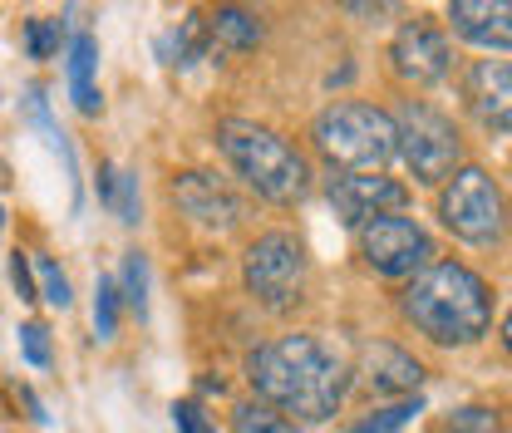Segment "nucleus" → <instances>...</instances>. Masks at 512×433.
Segmentation results:
<instances>
[{"mask_svg":"<svg viewBox=\"0 0 512 433\" xmlns=\"http://www.w3.org/2000/svg\"><path fill=\"white\" fill-rule=\"evenodd\" d=\"M35 266H40V286H45V301H50L55 310H69V301H74V296H69V276H64L55 261H45V256H40Z\"/></svg>","mask_w":512,"mask_h":433,"instance_id":"nucleus-25","label":"nucleus"},{"mask_svg":"<svg viewBox=\"0 0 512 433\" xmlns=\"http://www.w3.org/2000/svg\"><path fill=\"white\" fill-rule=\"evenodd\" d=\"M217 148L237 168V178L252 187L256 197H266V202L291 207V202H301L311 192L306 158L281 133H271V128L247 124V119H222L217 124Z\"/></svg>","mask_w":512,"mask_h":433,"instance_id":"nucleus-3","label":"nucleus"},{"mask_svg":"<svg viewBox=\"0 0 512 433\" xmlns=\"http://www.w3.org/2000/svg\"><path fill=\"white\" fill-rule=\"evenodd\" d=\"M439 217L458 242H473V247H498L503 242V222H508V207H503V192L498 183L483 173V168H458L448 187L439 192Z\"/></svg>","mask_w":512,"mask_h":433,"instance_id":"nucleus-6","label":"nucleus"},{"mask_svg":"<svg viewBox=\"0 0 512 433\" xmlns=\"http://www.w3.org/2000/svg\"><path fill=\"white\" fill-rule=\"evenodd\" d=\"M389 64L404 84H439L448 69H453V45H448L444 30L434 25H404L394 40H389Z\"/></svg>","mask_w":512,"mask_h":433,"instance_id":"nucleus-10","label":"nucleus"},{"mask_svg":"<svg viewBox=\"0 0 512 433\" xmlns=\"http://www.w3.org/2000/svg\"><path fill=\"white\" fill-rule=\"evenodd\" d=\"M247 379L261 404H271L276 414H296L301 424L330 419L350 389L345 360L316 335H281L271 345H256L247 355Z\"/></svg>","mask_w":512,"mask_h":433,"instance_id":"nucleus-1","label":"nucleus"},{"mask_svg":"<svg viewBox=\"0 0 512 433\" xmlns=\"http://www.w3.org/2000/svg\"><path fill=\"white\" fill-rule=\"evenodd\" d=\"M60 40H64V20H30L25 25V55L30 60H50L55 50H60Z\"/></svg>","mask_w":512,"mask_h":433,"instance_id":"nucleus-23","label":"nucleus"},{"mask_svg":"<svg viewBox=\"0 0 512 433\" xmlns=\"http://www.w3.org/2000/svg\"><path fill=\"white\" fill-rule=\"evenodd\" d=\"M173 202L197 227H237L242 222V197L222 183L217 173H178L173 178Z\"/></svg>","mask_w":512,"mask_h":433,"instance_id":"nucleus-11","label":"nucleus"},{"mask_svg":"<svg viewBox=\"0 0 512 433\" xmlns=\"http://www.w3.org/2000/svg\"><path fill=\"white\" fill-rule=\"evenodd\" d=\"M414 414H424V399H419V394H414V399H394V404H384L375 414H365L350 433H399Z\"/></svg>","mask_w":512,"mask_h":433,"instance_id":"nucleus-19","label":"nucleus"},{"mask_svg":"<svg viewBox=\"0 0 512 433\" xmlns=\"http://www.w3.org/2000/svg\"><path fill=\"white\" fill-rule=\"evenodd\" d=\"M10 286H15V296L20 301H35V276H30V256L15 247L10 251Z\"/></svg>","mask_w":512,"mask_h":433,"instance_id":"nucleus-27","label":"nucleus"},{"mask_svg":"<svg viewBox=\"0 0 512 433\" xmlns=\"http://www.w3.org/2000/svg\"><path fill=\"white\" fill-rule=\"evenodd\" d=\"M360 374H365V384L375 389V394H399V399H409L419 384H424V365L409 355V350H399V345H365V355H360Z\"/></svg>","mask_w":512,"mask_h":433,"instance_id":"nucleus-14","label":"nucleus"},{"mask_svg":"<svg viewBox=\"0 0 512 433\" xmlns=\"http://www.w3.org/2000/svg\"><path fill=\"white\" fill-rule=\"evenodd\" d=\"M119 286L109 281V276H99V286H94V335L99 340H114V330H119Z\"/></svg>","mask_w":512,"mask_h":433,"instance_id":"nucleus-21","label":"nucleus"},{"mask_svg":"<svg viewBox=\"0 0 512 433\" xmlns=\"http://www.w3.org/2000/svg\"><path fill=\"white\" fill-rule=\"evenodd\" d=\"M394 124H399V158L409 163L414 183L434 187V183H444L448 173H458L463 138H458V128H453L448 114H439L424 99H404L399 114H394Z\"/></svg>","mask_w":512,"mask_h":433,"instance_id":"nucleus-5","label":"nucleus"},{"mask_svg":"<svg viewBox=\"0 0 512 433\" xmlns=\"http://www.w3.org/2000/svg\"><path fill=\"white\" fill-rule=\"evenodd\" d=\"M232 433H296L291 429V419L286 414H276L271 404H237V414H232Z\"/></svg>","mask_w":512,"mask_h":433,"instance_id":"nucleus-20","label":"nucleus"},{"mask_svg":"<svg viewBox=\"0 0 512 433\" xmlns=\"http://www.w3.org/2000/svg\"><path fill=\"white\" fill-rule=\"evenodd\" d=\"M173 429L178 433H212V424L202 419V409H197L192 399H183V404H173Z\"/></svg>","mask_w":512,"mask_h":433,"instance_id":"nucleus-28","label":"nucleus"},{"mask_svg":"<svg viewBox=\"0 0 512 433\" xmlns=\"http://www.w3.org/2000/svg\"><path fill=\"white\" fill-rule=\"evenodd\" d=\"M207 35H212V50L237 55V50H252L256 40H261V20H256L252 10L222 5L217 15H207Z\"/></svg>","mask_w":512,"mask_h":433,"instance_id":"nucleus-16","label":"nucleus"},{"mask_svg":"<svg viewBox=\"0 0 512 433\" xmlns=\"http://www.w3.org/2000/svg\"><path fill=\"white\" fill-rule=\"evenodd\" d=\"M94 64H99V45H94V35H74L69 40V94H74V104H79V114H99L104 109V99H99V89H94Z\"/></svg>","mask_w":512,"mask_h":433,"instance_id":"nucleus-15","label":"nucleus"},{"mask_svg":"<svg viewBox=\"0 0 512 433\" xmlns=\"http://www.w3.org/2000/svg\"><path fill=\"white\" fill-rule=\"evenodd\" d=\"M468 109L488 133H512V64H473L468 74Z\"/></svg>","mask_w":512,"mask_h":433,"instance_id":"nucleus-12","label":"nucleus"},{"mask_svg":"<svg viewBox=\"0 0 512 433\" xmlns=\"http://www.w3.org/2000/svg\"><path fill=\"white\" fill-rule=\"evenodd\" d=\"M360 256H365V266L375 276L399 281V276H414L434 256V242H429V232L414 217H394L389 212V217H375L370 227H360Z\"/></svg>","mask_w":512,"mask_h":433,"instance_id":"nucleus-8","label":"nucleus"},{"mask_svg":"<svg viewBox=\"0 0 512 433\" xmlns=\"http://www.w3.org/2000/svg\"><path fill=\"white\" fill-rule=\"evenodd\" d=\"M20 355H25L35 370H45V365H50V330H45V325H20Z\"/></svg>","mask_w":512,"mask_h":433,"instance_id":"nucleus-26","label":"nucleus"},{"mask_svg":"<svg viewBox=\"0 0 512 433\" xmlns=\"http://www.w3.org/2000/svg\"><path fill=\"white\" fill-rule=\"evenodd\" d=\"M99 202L114 207V217L133 227V222H138V178H133V173H119L114 163H104V168H99Z\"/></svg>","mask_w":512,"mask_h":433,"instance_id":"nucleus-18","label":"nucleus"},{"mask_svg":"<svg viewBox=\"0 0 512 433\" xmlns=\"http://www.w3.org/2000/svg\"><path fill=\"white\" fill-rule=\"evenodd\" d=\"M503 345H508V355H512V310H508V320H503Z\"/></svg>","mask_w":512,"mask_h":433,"instance_id":"nucleus-29","label":"nucleus"},{"mask_svg":"<svg viewBox=\"0 0 512 433\" xmlns=\"http://www.w3.org/2000/svg\"><path fill=\"white\" fill-rule=\"evenodd\" d=\"M448 433H503L498 409H483V404H468V409H453L444 419Z\"/></svg>","mask_w":512,"mask_h":433,"instance_id":"nucleus-24","label":"nucleus"},{"mask_svg":"<svg viewBox=\"0 0 512 433\" xmlns=\"http://www.w3.org/2000/svg\"><path fill=\"white\" fill-rule=\"evenodd\" d=\"M124 301L138 320H148V261L138 251L124 256Z\"/></svg>","mask_w":512,"mask_h":433,"instance_id":"nucleus-22","label":"nucleus"},{"mask_svg":"<svg viewBox=\"0 0 512 433\" xmlns=\"http://www.w3.org/2000/svg\"><path fill=\"white\" fill-rule=\"evenodd\" d=\"M202 50H212V35H207V15H188L178 30H168L163 40H158V55H163V64H192Z\"/></svg>","mask_w":512,"mask_h":433,"instance_id":"nucleus-17","label":"nucleus"},{"mask_svg":"<svg viewBox=\"0 0 512 433\" xmlns=\"http://www.w3.org/2000/svg\"><path fill=\"white\" fill-rule=\"evenodd\" d=\"M242 281L266 310H291L306 296V256L301 242L286 232H266L256 237L242 256Z\"/></svg>","mask_w":512,"mask_h":433,"instance_id":"nucleus-7","label":"nucleus"},{"mask_svg":"<svg viewBox=\"0 0 512 433\" xmlns=\"http://www.w3.org/2000/svg\"><path fill=\"white\" fill-rule=\"evenodd\" d=\"M399 310L434 345H473L493 325V296H488L483 276L458 261H439V266L419 271L409 281V291L399 296Z\"/></svg>","mask_w":512,"mask_h":433,"instance_id":"nucleus-2","label":"nucleus"},{"mask_svg":"<svg viewBox=\"0 0 512 433\" xmlns=\"http://www.w3.org/2000/svg\"><path fill=\"white\" fill-rule=\"evenodd\" d=\"M311 138L325 153V163L345 168V173H375L399 153V124L384 109L360 104V99H340V104L320 109Z\"/></svg>","mask_w":512,"mask_h":433,"instance_id":"nucleus-4","label":"nucleus"},{"mask_svg":"<svg viewBox=\"0 0 512 433\" xmlns=\"http://www.w3.org/2000/svg\"><path fill=\"white\" fill-rule=\"evenodd\" d=\"M325 197L335 207V217L345 227H370L375 217H389L409 202V187L394 183V178H375V173H340L325 183Z\"/></svg>","mask_w":512,"mask_h":433,"instance_id":"nucleus-9","label":"nucleus"},{"mask_svg":"<svg viewBox=\"0 0 512 433\" xmlns=\"http://www.w3.org/2000/svg\"><path fill=\"white\" fill-rule=\"evenodd\" d=\"M453 30L478 50H512V5L508 0H453Z\"/></svg>","mask_w":512,"mask_h":433,"instance_id":"nucleus-13","label":"nucleus"}]
</instances>
